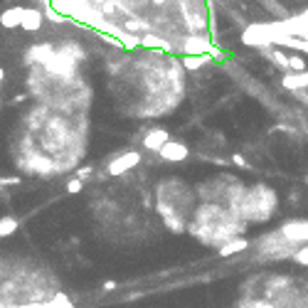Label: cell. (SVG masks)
<instances>
[{
    "instance_id": "obj_1",
    "label": "cell",
    "mask_w": 308,
    "mask_h": 308,
    "mask_svg": "<svg viewBox=\"0 0 308 308\" xmlns=\"http://www.w3.org/2000/svg\"><path fill=\"white\" fill-rule=\"evenodd\" d=\"M237 308H308V286L286 274H259L244 281Z\"/></svg>"
},
{
    "instance_id": "obj_2",
    "label": "cell",
    "mask_w": 308,
    "mask_h": 308,
    "mask_svg": "<svg viewBox=\"0 0 308 308\" xmlns=\"http://www.w3.org/2000/svg\"><path fill=\"white\" fill-rule=\"evenodd\" d=\"M187 230L202 244L222 249L230 242H237L239 234H244V220L234 210H225V207L210 202V205H202L195 212Z\"/></svg>"
},
{
    "instance_id": "obj_3",
    "label": "cell",
    "mask_w": 308,
    "mask_h": 308,
    "mask_svg": "<svg viewBox=\"0 0 308 308\" xmlns=\"http://www.w3.org/2000/svg\"><path fill=\"white\" fill-rule=\"evenodd\" d=\"M138 163H141V155H138L136 151L121 153V155H116V158L109 163V175H123L126 170H131V168L138 165Z\"/></svg>"
},
{
    "instance_id": "obj_4",
    "label": "cell",
    "mask_w": 308,
    "mask_h": 308,
    "mask_svg": "<svg viewBox=\"0 0 308 308\" xmlns=\"http://www.w3.org/2000/svg\"><path fill=\"white\" fill-rule=\"evenodd\" d=\"M170 138H168V131H163V128H151L148 133H146V138H143V146L148 148V151H163V146L168 143Z\"/></svg>"
},
{
    "instance_id": "obj_5",
    "label": "cell",
    "mask_w": 308,
    "mask_h": 308,
    "mask_svg": "<svg viewBox=\"0 0 308 308\" xmlns=\"http://www.w3.org/2000/svg\"><path fill=\"white\" fill-rule=\"evenodd\" d=\"M160 158H165V160H170V163H180V160L187 158V148H185L183 143L168 141V143L163 146V151H160Z\"/></svg>"
},
{
    "instance_id": "obj_6",
    "label": "cell",
    "mask_w": 308,
    "mask_h": 308,
    "mask_svg": "<svg viewBox=\"0 0 308 308\" xmlns=\"http://www.w3.org/2000/svg\"><path fill=\"white\" fill-rule=\"evenodd\" d=\"M22 15H25V7H7V10H2L0 12V25L2 27H17V25H22Z\"/></svg>"
},
{
    "instance_id": "obj_7",
    "label": "cell",
    "mask_w": 308,
    "mask_h": 308,
    "mask_svg": "<svg viewBox=\"0 0 308 308\" xmlns=\"http://www.w3.org/2000/svg\"><path fill=\"white\" fill-rule=\"evenodd\" d=\"M40 25H42V12L37 10V7H25V15H22V30H27V32H35V30H40Z\"/></svg>"
},
{
    "instance_id": "obj_8",
    "label": "cell",
    "mask_w": 308,
    "mask_h": 308,
    "mask_svg": "<svg viewBox=\"0 0 308 308\" xmlns=\"http://www.w3.org/2000/svg\"><path fill=\"white\" fill-rule=\"evenodd\" d=\"M17 227H20V222H17L12 215H2V217H0V237H10V234H15Z\"/></svg>"
},
{
    "instance_id": "obj_9",
    "label": "cell",
    "mask_w": 308,
    "mask_h": 308,
    "mask_svg": "<svg viewBox=\"0 0 308 308\" xmlns=\"http://www.w3.org/2000/svg\"><path fill=\"white\" fill-rule=\"evenodd\" d=\"M205 62H207L205 55H187V57H183V64L187 69H197V67H202Z\"/></svg>"
},
{
    "instance_id": "obj_10",
    "label": "cell",
    "mask_w": 308,
    "mask_h": 308,
    "mask_svg": "<svg viewBox=\"0 0 308 308\" xmlns=\"http://www.w3.org/2000/svg\"><path fill=\"white\" fill-rule=\"evenodd\" d=\"M244 246H246V239H237V242H230L227 246H222L220 254H222V256H230V254H234V251H242Z\"/></svg>"
},
{
    "instance_id": "obj_11",
    "label": "cell",
    "mask_w": 308,
    "mask_h": 308,
    "mask_svg": "<svg viewBox=\"0 0 308 308\" xmlns=\"http://www.w3.org/2000/svg\"><path fill=\"white\" fill-rule=\"evenodd\" d=\"M67 192H69V195H77V192H81V180H79V178L69 180V183H67Z\"/></svg>"
},
{
    "instance_id": "obj_12",
    "label": "cell",
    "mask_w": 308,
    "mask_h": 308,
    "mask_svg": "<svg viewBox=\"0 0 308 308\" xmlns=\"http://www.w3.org/2000/svg\"><path fill=\"white\" fill-rule=\"evenodd\" d=\"M89 175H91V168H79V170H77V178H79L81 183H84Z\"/></svg>"
},
{
    "instance_id": "obj_13",
    "label": "cell",
    "mask_w": 308,
    "mask_h": 308,
    "mask_svg": "<svg viewBox=\"0 0 308 308\" xmlns=\"http://www.w3.org/2000/svg\"><path fill=\"white\" fill-rule=\"evenodd\" d=\"M20 183V178L15 175V178H0V185H17Z\"/></svg>"
},
{
    "instance_id": "obj_14",
    "label": "cell",
    "mask_w": 308,
    "mask_h": 308,
    "mask_svg": "<svg viewBox=\"0 0 308 308\" xmlns=\"http://www.w3.org/2000/svg\"><path fill=\"white\" fill-rule=\"evenodd\" d=\"M114 289H116V281H106L104 284V291H114Z\"/></svg>"
},
{
    "instance_id": "obj_15",
    "label": "cell",
    "mask_w": 308,
    "mask_h": 308,
    "mask_svg": "<svg viewBox=\"0 0 308 308\" xmlns=\"http://www.w3.org/2000/svg\"><path fill=\"white\" fill-rule=\"evenodd\" d=\"M153 2H155V5H163V2H165V0H153Z\"/></svg>"
},
{
    "instance_id": "obj_16",
    "label": "cell",
    "mask_w": 308,
    "mask_h": 308,
    "mask_svg": "<svg viewBox=\"0 0 308 308\" xmlns=\"http://www.w3.org/2000/svg\"><path fill=\"white\" fill-rule=\"evenodd\" d=\"M0 81H2V69H0Z\"/></svg>"
}]
</instances>
